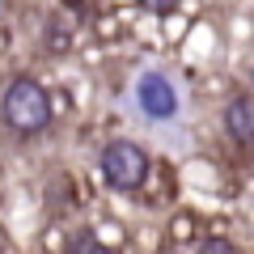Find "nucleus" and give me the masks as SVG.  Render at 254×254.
I'll list each match as a JSON object with an SVG mask.
<instances>
[{"instance_id": "nucleus-2", "label": "nucleus", "mask_w": 254, "mask_h": 254, "mask_svg": "<svg viewBox=\"0 0 254 254\" xmlns=\"http://www.w3.org/2000/svg\"><path fill=\"white\" fill-rule=\"evenodd\" d=\"M98 165H102L106 187L123 190V195H136V190L148 182V153L136 144V140H110V144L102 148Z\"/></svg>"}, {"instance_id": "nucleus-7", "label": "nucleus", "mask_w": 254, "mask_h": 254, "mask_svg": "<svg viewBox=\"0 0 254 254\" xmlns=\"http://www.w3.org/2000/svg\"><path fill=\"white\" fill-rule=\"evenodd\" d=\"M148 13H157V17H165V13H174L178 9V0H140Z\"/></svg>"}, {"instance_id": "nucleus-8", "label": "nucleus", "mask_w": 254, "mask_h": 254, "mask_svg": "<svg viewBox=\"0 0 254 254\" xmlns=\"http://www.w3.org/2000/svg\"><path fill=\"white\" fill-rule=\"evenodd\" d=\"M250 148H254V144H250Z\"/></svg>"}, {"instance_id": "nucleus-1", "label": "nucleus", "mask_w": 254, "mask_h": 254, "mask_svg": "<svg viewBox=\"0 0 254 254\" xmlns=\"http://www.w3.org/2000/svg\"><path fill=\"white\" fill-rule=\"evenodd\" d=\"M51 93L34 81V76H13L0 93V123L9 127L13 136L21 140H34L43 136L47 127H51Z\"/></svg>"}, {"instance_id": "nucleus-4", "label": "nucleus", "mask_w": 254, "mask_h": 254, "mask_svg": "<svg viewBox=\"0 0 254 254\" xmlns=\"http://www.w3.org/2000/svg\"><path fill=\"white\" fill-rule=\"evenodd\" d=\"M225 131L237 144H254V98L250 93H237L225 106Z\"/></svg>"}, {"instance_id": "nucleus-3", "label": "nucleus", "mask_w": 254, "mask_h": 254, "mask_svg": "<svg viewBox=\"0 0 254 254\" xmlns=\"http://www.w3.org/2000/svg\"><path fill=\"white\" fill-rule=\"evenodd\" d=\"M136 106L148 119H174L178 115V89L165 72H144L136 81Z\"/></svg>"}, {"instance_id": "nucleus-5", "label": "nucleus", "mask_w": 254, "mask_h": 254, "mask_svg": "<svg viewBox=\"0 0 254 254\" xmlns=\"http://www.w3.org/2000/svg\"><path fill=\"white\" fill-rule=\"evenodd\" d=\"M68 254H115L106 242H98V233H76L68 242Z\"/></svg>"}, {"instance_id": "nucleus-6", "label": "nucleus", "mask_w": 254, "mask_h": 254, "mask_svg": "<svg viewBox=\"0 0 254 254\" xmlns=\"http://www.w3.org/2000/svg\"><path fill=\"white\" fill-rule=\"evenodd\" d=\"M199 254H237V246L225 242V237H203V242H199Z\"/></svg>"}]
</instances>
